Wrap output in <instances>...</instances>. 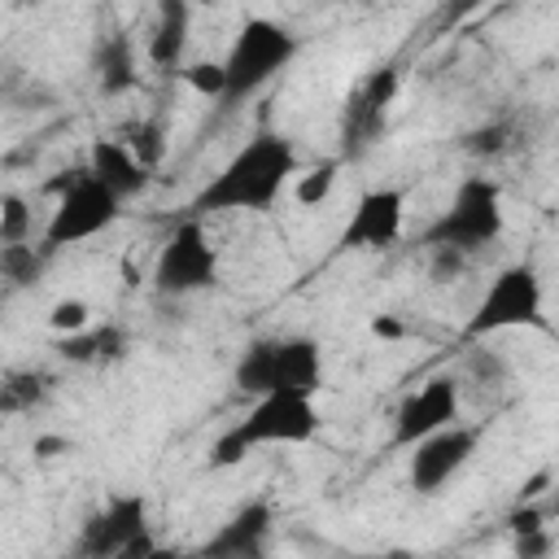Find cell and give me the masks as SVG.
Instances as JSON below:
<instances>
[{
  "label": "cell",
  "instance_id": "6da1fadb",
  "mask_svg": "<svg viewBox=\"0 0 559 559\" xmlns=\"http://www.w3.org/2000/svg\"><path fill=\"white\" fill-rule=\"evenodd\" d=\"M297 170V144L280 131H258L201 183V192L188 201V214H266Z\"/></svg>",
  "mask_w": 559,
  "mask_h": 559
},
{
  "label": "cell",
  "instance_id": "7a4b0ae2",
  "mask_svg": "<svg viewBox=\"0 0 559 559\" xmlns=\"http://www.w3.org/2000/svg\"><path fill=\"white\" fill-rule=\"evenodd\" d=\"M323 428V411L314 402V393H297V389H271L258 393L249 402V411L218 432L210 463L214 467H236L245 454L253 450H271V445H306L314 441Z\"/></svg>",
  "mask_w": 559,
  "mask_h": 559
},
{
  "label": "cell",
  "instance_id": "3957f363",
  "mask_svg": "<svg viewBox=\"0 0 559 559\" xmlns=\"http://www.w3.org/2000/svg\"><path fill=\"white\" fill-rule=\"evenodd\" d=\"M301 52V39L288 22L280 17H245L223 52V70H227V92H223V109L249 100L253 92H262L271 79H280Z\"/></svg>",
  "mask_w": 559,
  "mask_h": 559
},
{
  "label": "cell",
  "instance_id": "277c9868",
  "mask_svg": "<svg viewBox=\"0 0 559 559\" xmlns=\"http://www.w3.org/2000/svg\"><path fill=\"white\" fill-rule=\"evenodd\" d=\"M507 231V201L502 183L489 175H467L454 183L445 210L424 227L419 245L424 249H459V253H480L498 245Z\"/></svg>",
  "mask_w": 559,
  "mask_h": 559
},
{
  "label": "cell",
  "instance_id": "5b68a950",
  "mask_svg": "<svg viewBox=\"0 0 559 559\" xmlns=\"http://www.w3.org/2000/svg\"><path fill=\"white\" fill-rule=\"evenodd\" d=\"M463 332H467V341H489V336H502V332H550L542 271L528 258L507 262L485 284V293L476 297Z\"/></svg>",
  "mask_w": 559,
  "mask_h": 559
},
{
  "label": "cell",
  "instance_id": "8992f818",
  "mask_svg": "<svg viewBox=\"0 0 559 559\" xmlns=\"http://www.w3.org/2000/svg\"><path fill=\"white\" fill-rule=\"evenodd\" d=\"M231 384L249 397L271 393V389L319 393L323 389V345L301 332L258 336L240 349V358L231 367Z\"/></svg>",
  "mask_w": 559,
  "mask_h": 559
},
{
  "label": "cell",
  "instance_id": "52a82bcc",
  "mask_svg": "<svg viewBox=\"0 0 559 559\" xmlns=\"http://www.w3.org/2000/svg\"><path fill=\"white\" fill-rule=\"evenodd\" d=\"M52 188H57V201H52L48 223H44V245H48V249L83 245V240L109 231V227L122 218V205H127V201H122L92 166L66 170Z\"/></svg>",
  "mask_w": 559,
  "mask_h": 559
},
{
  "label": "cell",
  "instance_id": "ba28073f",
  "mask_svg": "<svg viewBox=\"0 0 559 559\" xmlns=\"http://www.w3.org/2000/svg\"><path fill=\"white\" fill-rule=\"evenodd\" d=\"M218 275H223V262L205 231V218L183 214L153 258V293L157 297H192V293L214 288Z\"/></svg>",
  "mask_w": 559,
  "mask_h": 559
},
{
  "label": "cell",
  "instance_id": "9c48e42d",
  "mask_svg": "<svg viewBox=\"0 0 559 559\" xmlns=\"http://www.w3.org/2000/svg\"><path fill=\"white\" fill-rule=\"evenodd\" d=\"M153 524H148V498L140 489H122L109 493L79 533V555L87 559H135V555H153Z\"/></svg>",
  "mask_w": 559,
  "mask_h": 559
},
{
  "label": "cell",
  "instance_id": "30bf717a",
  "mask_svg": "<svg viewBox=\"0 0 559 559\" xmlns=\"http://www.w3.org/2000/svg\"><path fill=\"white\" fill-rule=\"evenodd\" d=\"M476 445H480V428L476 424H459V419L437 428L432 437L415 441L406 450V480H411V489L419 498L441 493L476 459Z\"/></svg>",
  "mask_w": 559,
  "mask_h": 559
},
{
  "label": "cell",
  "instance_id": "8fae6325",
  "mask_svg": "<svg viewBox=\"0 0 559 559\" xmlns=\"http://www.w3.org/2000/svg\"><path fill=\"white\" fill-rule=\"evenodd\" d=\"M459 406H463V393H459V380L450 371L441 376H428L419 389H411L402 397V406L393 411V432H389V450H411L415 441L432 437L437 428L454 424L459 419Z\"/></svg>",
  "mask_w": 559,
  "mask_h": 559
},
{
  "label": "cell",
  "instance_id": "7c38bea8",
  "mask_svg": "<svg viewBox=\"0 0 559 559\" xmlns=\"http://www.w3.org/2000/svg\"><path fill=\"white\" fill-rule=\"evenodd\" d=\"M406 236V192L402 188H367L345 227H341V249L349 253H384Z\"/></svg>",
  "mask_w": 559,
  "mask_h": 559
},
{
  "label": "cell",
  "instance_id": "4fadbf2b",
  "mask_svg": "<svg viewBox=\"0 0 559 559\" xmlns=\"http://www.w3.org/2000/svg\"><path fill=\"white\" fill-rule=\"evenodd\" d=\"M397 87H402L397 66H380V70H371V74L349 92L345 118H341V140H345L349 153L367 148V144L380 135V127H384V118H389V109H393V100H397Z\"/></svg>",
  "mask_w": 559,
  "mask_h": 559
},
{
  "label": "cell",
  "instance_id": "5bb4252c",
  "mask_svg": "<svg viewBox=\"0 0 559 559\" xmlns=\"http://www.w3.org/2000/svg\"><path fill=\"white\" fill-rule=\"evenodd\" d=\"M271 528H275V507L266 498H253V502L236 507L218 524V533L201 546V555H214V559H253V555H266Z\"/></svg>",
  "mask_w": 559,
  "mask_h": 559
},
{
  "label": "cell",
  "instance_id": "9a60e30c",
  "mask_svg": "<svg viewBox=\"0 0 559 559\" xmlns=\"http://www.w3.org/2000/svg\"><path fill=\"white\" fill-rule=\"evenodd\" d=\"M92 79L100 96H122L140 83V57L135 39L122 22H105L92 39Z\"/></svg>",
  "mask_w": 559,
  "mask_h": 559
},
{
  "label": "cell",
  "instance_id": "2e32d148",
  "mask_svg": "<svg viewBox=\"0 0 559 559\" xmlns=\"http://www.w3.org/2000/svg\"><path fill=\"white\" fill-rule=\"evenodd\" d=\"M87 166L122 197V201H131V197H140L144 188H148V170L153 166H144V157L131 148V140H92V148H87Z\"/></svg>",
  "mask_w": 559,
  "mask_h": 559
},
{
  "label": "cell",
  "instance_id": "e0dca14e",
  "mask_svg": "<svg viewBox=\"0 0 559 559\" xmlns=\"http://www.w3.org/2000/svg\"><path fill=\"white\" fill-rule=\"evenodd\" d=\"M192 4L197 0H157V22L148 35V61L157 70H179L192 39Z\"/></svg>",
  "mask_w": 559,
  "mask_h": 559
},
{
  "label": "cell",
  "instance_id": "ac0fdd59",
  "mask_svg": "<svg viewBox=\"0 0 559 559\" xmlns=\"http://www.w3.org/2000/svg\"><path fill=\"white\" fill-rule=\"evenodd\" d=\"M48 253H52L48 245H39V249H35L31 240H22V245H0V275H4V284H9V293L39 284Z\"/></svg>",
  "mask_w": 559,
  "mask_h": 559
},
{
  "label": "cell",
  "instance_id": "d6986e66",
  "mask_svg": "<svg viewBox=\"0 0 559 559\" xmlns=\"http://www.w3.org/2000/svg\"><path fill=\"white\" fill-rule=\"evenodd\" d=\"M122 332L118 328H83V332H70L61 341V354L74 358V362H100V358H118L122 354Z\"/></svg>",
  "mask_w": 559,
  "mask_h": 559
},
{
  "label": "cell",
  "instance_id": "ffe728a7",
  "mask_svg": "<svg viewBox=\"0 0 559 559\" xmlns=\"http://www.w3.org/2000/svg\"><path fill=\"white\" fill-rule=\"evenodd\" d=\"M336 175H341V162H319L314 170H297V179H293V197H297L306 210H314V205H323V201L332 197Z\"/></svg>",
  "mask_w": 559,
  "mask_h": 559
},
{
  "label": "cell",
  "instance_id": "44dd1931",
  "mask_svg": "<svg viewBox=\"0 0 559 559\" xmlns=\"http://www.w3.org/2000/svg\"><path fill=\"white\" fill-rule=\"evenodd\" d=\"M31 231H35V214H31L26 197L4 192L0 197V245H22V240H31Z\"/></svg>",
  "mask_w": 559,
  "mask_h": 559
},
{
  "label": "cell",
  "instance_id": "7402d4cb",
  "mask_svg": "<svg viewBox=\"0 0 559 559\" xmlns=\"http://www.w3.org/2000/svg\"><path fill=\"white\" fill-rule=\"evenodd\" d=\"M179 74H183V83H188L197 96L223 100V92H227V70H223V61H192V66L179 70Z\"/></svg>",
  "mask_w": 559,
  "mask_h": 559
},
{
  "label": "cell",
  "instance_id": "603a6c76",
  "mask_svg": "<svg viewBox=\"0 0 559 559\" xmlns=\"http://www.w3.org/2000/svg\"><path fill=\"white\" fill-rule=\"evenodd\" d=\"M44 384L48 376H35V371H13L9 384H4V411H22V406H35L44 397Z\"/></svg>",
  "mask_w": 559,
  "mask_h": 559
},
{
  "label": "cell",
  "instance_id": "cb8c5ba5",
  "mask_svg": "<svg viewBox=\"0 0 559 559\" xmlns=\"http://www.w3.org/2000/svg\"><path fill=\"white\" fill-rule=\"evenodd\" d=\"M48 323H52V332H83V328H92V306L83 301V297H61L57 306H52V314H48Z\"/></svg>",
  "mask_w": 559,
  "mask_h": 559
},
{
  "label": "cell",
  "instance_id": "d4e9b609",
  "mask_svg": "<svg viewBox=\"0 0 559 559\" xmlns=\"http://www.w3.org/2000/svg\"><path fill=\"white\" fill-rule=\"evenodd\" d=\"M127 140H131V148L144 157V166H157L162 153H166V140H162V127H157V122H140Z\"/></svg>",
  "mask_w": 559,
  "mask_h": 559
},
{
  "label": "cell",
  "instance_id": "484cf974",
  "mask_svg": "<svg viewBox=\"0 0 559 559\" xmlns=\"http://www.w3.org/2000/svg\"><path fill=\"white\" fill-rule=\"evenodd\" d=\"M424 253H428V271H432L437 284L467 271V253H459V249H424Z\"/></svg>",
  "mask_w": 559,
  "mask_h": 559
},
{
  "label": "cell",
  "instance_id": "4316f807",
  "mask_svg": "<svg viewBox=\"0 0 559 559\" xmlns=\"http://www.w3.org/2000/svg\"><path fill=\"white\" fill-rule=\"evenodd\" d=\"M507 135H511V127H507V122H493V127L472 131V135H467V148H472V153H502V148H507Z\"/></svg>",
  "mask_w": 559,
  "mask_h": 559
},
{
  "label": "cell",
  "instance_id": "83f0119b",
  "mask_svg": "<svg viewBox=\"0 0 559 559\" xmlns=\"http://www.w3.org/2000/svg\"><path fill=\"white\" fill-rule=\"evenodd\" d=\"M507 524H511L515 537H520V533H533V528H542V511H537V507H515V511L507 515Z\"/></svg>",
  "mask_w": 559,
  "mask_h": 559
},
{
  "label": "cell",
  "instance_id": "f1b7e54d",
  "mask_svg": "<svg viewBox=\"0 0 559 559\" xmlns=\"http://www.w3.org/2000/svg\"><path fill=\"white\" fill-rule=\"evenodd\" d=\"M371 332L393 341V336H402V323H397V319H376V323H371Z\"/></svg>",
  "mask_w": 559,
  "mask_h": 559
},
{
  "label": "cell",
  "instance_id": "f546056e",
  "mask_svg": "<svg viewBox=\"0 0 559 559\" xmlns=\"http://www.w3.org/2000/svg\"><path fill=\"white\" fill-rule=\"evenodd\" d=\"M197 4H218V0H197Z\"/></svg>",
  "mask_w": 559,
  "mask_h": 559
}]
</instances>
